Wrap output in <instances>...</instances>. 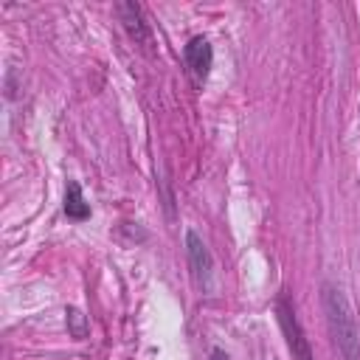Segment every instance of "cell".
Returning a JSON list of instances; mask_svg holds the SVG:
<instances>
[{"mask_svg":"<svg viewBox=\"0 0 360 360\" xmlns=\"http://www.w3.org/2000/svg\"><path fill=\"white\" fill-rule=\"evenodd\" d=\"M321 298H323L326 326H329V335L335 340L340 360H360V329H357V318H354L349 298L343 295L340 287H335L329 281L323 284Z\"/></svg>","mask_w":360,"mask_h":360,"instance_id":"cell-1","label":"cell"},{"mask_svg":"<svg viewBox=\"0 0 360 360\" xmlns=\"http://www.w3.org/2000/svg\"><path fill=\"white\" fill-rule=\"evenodd\" d=\"M276 318H278V326L284 332V340L290 346L292 360H312V346H309V340H307V335H304V329H301V323L295 318V309H292L287 295L276 298Z\"/></svg>","mask_w":360,"mask_h":360,"instance_id":"cell-2","label":"cell"},{"mask_svg":"<svg viewBox=\"0 0 360 360\" xmlns=\"http://www.w3.org/2000/svg\"><path fill=\"white\" fill-rule=\"evenodd\" d=\"M186 253H188V267H191L194 284L200 290H208L211 276H214V259H211V250L205 248V242L200 239V233H194V231L186 233Z\"/></svg>","mask_w":360,"mask_h":360,"instance_id":"cell-3","label":"cell"},{"mask_svg":"<svg viewBox=\"0 0 360 360\" xmlns=\"http://www.w3.org/2000/svg\"><path fill=\"white\" fill-rule=\"evenodd\" d=\"M186 62H188V68L194 70L197 79H205L208 70H211V62H214L211 42H208L205 37H194V39H188V45H186Z\"/></svg>","mask_w":360,"mask_h":360,"instance_id":"cell-4","label":"cell"},{"mask_svg":"<svg viewBox=\"0 0 360 360\" xmlns=\"http://www.w3.org/2000/svg\"><path fill=\"white\" fill-rule=\"evenodd\" d=\"M65 214H68L70 219H87V217H90V205L84 202L82 188H79L76 180H70L68 188H65Z\"/></svg>","mask_w":360,"mask_h":360,"instance_id":"cell-5","label":"cell"},{"mask_svg":"<svg viewBox=\"0 0 360 360\" xmlns=\"http://www.w3.org/2000/svg\"><path fill=\"white\" fill-rule=\"evenodd\" d=\"M121 14H124V22H127V28H129V34H132L135 39H146V37H149L146 28H143V22H141V8H138V6L124 3V6H121Z\"/></svg>","mask_w":360,"mask_h":360,"instance_id":"cell-6","label":"cell"},{"mask_svg":"<svg viewBox=\"0 0 360 360\" xmlns=\"http://www.w3.org/2000/svg\"><path fill=\"white\" fill-rule=\"evenodd\" d=\"M68 321L73 323V338L82 340L84 338V318H82V312L79 309H68Z\"/></svg>","mask_w":360,"mask_h":360,"instance_id":"cell-7","label":"cell"},{"mask_svg":"<svg viewBox=\"0 0 360 360\" xmlns=\"http://www.w3.org/2000/svg\"><path fill=\"white\" fill-rule=\"evenodd\" d=\"M208 360H231V357H228L222 349H211V357H208Z\"/></svg>","mask_w":360,"mask_h":360,"instance_id":"cell-8","label":"cell"}]
</instances>
